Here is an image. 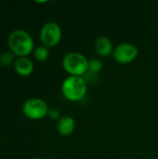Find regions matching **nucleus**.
Returning a JSON list of instances; mask_svg holds the SVG:
<instances>
[{
  "label": "nucleus",
  "instance_id": "nucleus-1",
  "mask_svg": "<svg viewBox=\"0 0 158 159\" xmlns=\"http://www.w3.org/2000/svg\"><path fill=\"white\" fill-rule=\"evenodd\" d=\"M9 51L18 57H27L34 51V42L32 35L24 30L12 31L7 38Z\"/></svg>",
  "mask_w": 158,
  "mask_h": 159
},
{
  "label": "nucleus",
  "instance_id": "nucleus-2",
  "mask_svg": "<svg viewBox=\"0 0 158 159\" xmlns=\"http://www.w3.org/2000/svg\"><path fill=\"white\" fill-rule=\"evenodd\" d=\"M61 90L66 100L76 102L85 98L88 92V84L84 76L68 75L61 83Z\"/></svg>",
  "mask_w": 158,
  "mask_h": 159
},
{
  "label": "nucleus",
  "instance_id": "nucleus-3",
  "mask_svg": "<svg viewBox=\"0 0 158 159\" xmlns=\"http://www.w3.org/2000/svg\"><path fill=\"white\" fill-rule=\"evenodd\" d=\"M62 67L69 75L84 76L88 70V59L80 52L71 51L64 55Z\"/></svg>",
  "mask_w": 158,
  "mask_h": 159
},
{
  "label": "nucleus",
  "instance_id": "nucleus-4",
  "mask_svg": "<svg viewBox=\"0 0 158 159\" xmlns=\"http://www.w3.org/2000/svg\"><path fill=\"white\" fill-rule=\"evenodd\" d=\"M49 107L47 103L39 98H31L24 102L22 112L24 116L32 120H40L47 116Z\"/></svg>",
  "mask_w": 158,
  "mask_h": 159
},
{
  "label": "nucleus",
  "instance_id": "nucleus-5",
  "mask_svg": "<svg viewBox=\"0 0 158 159\" xmlns=\"http://www.w3.org/2000/svg\"><path fill=\"white\" fill-rule=\"evenodd\" d=\"M61 26L55 21L46 22L40 30V41L47 48L56 47L61 39Z\"/></svg>",
  "mask_w": 158,
  "mask_h": 159
},
{
  "label": "nucleus",
  "instance_id": "nucleus-6",
  "mask_svg": "<svg viewBox=\"0 0 158 159\" xmlns=\"http://www.w3.org/2000/svg\"><path fill=\"white\" fill-rule=\"evenodd\" d=\"M139 55L138 48L131 43L124 42L115 47L113 57L115 61L121 64H128L136 60Z\"/></svg>",
  "mask_w": 158,
  "mask_h": 159
},
{
  "label": "nucleus",
  "instance_id": "nucleus-7",
  "mask_svg": "<svg viewBox=\"0 0 158 159\" xmlns=\"http://www.w3.org/2000/svg\"><path fill=\"white\" fill-rule=\"evenodd\" d=\"M114 46L111 39L107 36L101 35L96 38L94 42V49L101 57H108L113 54Z\"/></svg>",
  "mask_w": 158,
  "mask_h": 159
},
{
  "label": "nucleus",
  "instance_id": "nucleus-8",
  "mask_svg": "<svg viewBox=\"0 0 158 159\" xmlns=\"http://www.w3.org/2000/svg\"><path fill=\"white\" fill-rule=\"evenodd\" d=\"M14 69L19 75L26 77L33 74L34 63L27 57H18L14 61Z\"/></svg>",
  "mask_w": 158,
  "mask_h": 159
},
{
  "label": "nucleus",
  "instance_id": "nucleus-9",
  "mask_svg": "<svg viewBox=\"0 0 158 159\" xmlns=\"http://www.w3.org/2000/svg\"><path fill=\"white\" fill-rule=\"evenodd\" d=\"M75 129V121L70 116H63L58 120L57 129L60 135L67 137L70 136Z\"/></svg>",
  "mask_w": 158,
  "mask_h": 159
},
{
  "label": "nucleus",
  "instance_id": "nucleus-10",
  "mask_svg": "<svg viewBox=\"0 0 158 159\" xmlns=\"http://www.w3.org/2000/svg\"><path fill=\"white\" fill-rule=\"evenodd\" d=\"M48 56H49L48 48L43 45L38 46L34 49V57L37 61H45L46 60H47Z\"/></svg>",
  "mask_w": 158,
  "mask_h": 159
},
{
  "label": "nucleus",
  "instance_id": "nucleus-11",
  "mask_svg": "<svg viewBox=\"0 0 158 159\" xmlns=\"http://www.w3.org/2000/svg\"><path fill=\"white\" fill-rule=\"evenodd\" d=\"M103 68V63L101 60L97 59V58H93L88 60V73L97 75L98 73H100Z\"/></svg>",
  "mask_w": 158,
  "mask_h": 159
},
{
  "label": "nucleus",
  "instance_id": "nucleus-12",
  "mask_svg": "<svg viewBox=\"0 0 158 159\" xmlns=\"http://www.w3.org/2000/svg\"><path fill=\"white\" fill-rule=\"evenodd\" d=\"M14 54L11 51H5L0 54V65L3 67L9 66L14 62Z\"/></svg>",
  "mask_w": 158,
  "mask_h": 159
},
{
  "label": "nucleus",
  "instance_id": "nucleus-13",
  "mask_svg": "<svg viewBox=\"0 0 158 159\" xmlns=\"http://www.w3.org/2000/svg\"><path fill=\"white\" fill-rule=\"evenodd\" d=\"M47 116L51 119H60L61 116V111L58 109V108H49L48 110V113H47Z\"/></svg>",
  "mask_w": 158,
  "mask_h": 159
},
{
  "label": "nucleus",
  "instance_id": "nucleus-14",
  "mask_svg": "<svg viewBox=\"0 0 158 159\" xmlns=\"http://www.w3.org/2000/svg\"><path fill=\"white\" fill-rule=\"evenodd\" d=\"M31 159H42V158H40V157H33V158H31Z\"/></svg>",
  "mask_w": 158,
  "mask_h": 159
}]
</instances>
